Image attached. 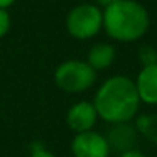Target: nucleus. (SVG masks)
I'll use <instances>...</instances> for the list:
<instances>
[{"instance_id":"obj_4","label":"nucleus","mask_w":157,"mask_h":157,"mask_svg":"<svg viewBox=\"0 0 157 157\" xmlns=\"http://www.w3.org/2000/svg\"><path fill=\"white\" fill-rule=\"evenodd\" d=\"M103 28V11L94 3L74 6L66 16V31L77 40H90Z\"/></svg>"},{"instance_id":"obj_3","label":"nucleus","mask_w":157,"mask_h":157,"mask_svg":"<svg viewBox=\"0 0 157 157\" xmlns=\"http://www.w3.org/2000/svg\"><path fill=\"white\" fill-rule=\"evenodd\" d=\"M97 78V71L86 62V60H65L62 62L54 72L56 85L71 94L83 93L90 90Z\"/></svg>"},{"instance_id":"obj_2","label":"nucleus","mask_w":157,"mask_h":157,"mask_svg":"<svg viewBox=\"0 0 157 157\" xmlns=\"http://www.w3.org/2000/svg\"><path fill=\"white\" fill-rule=\"evenodd\" d=\"M148 28V11L136 0H120L103 10V29L113 40L136 42L146 34Z\"/></svg>"},{"instance_id":"obj_1","label":"nucleus","mask_w":157,"mask_h":157,"mask_svg":"<svg viewBox=\"0 0 157 157\" xmlns=\"http://www.w3.org/2000/svg\"><path fill=\"white\" fill-rule=\"evenodd\" d=\"M93 103L99 119L117 125L132 120L142 102L132 78L126 75H113L99 86Z\"/></svg>"},{"instance_id":"obj_13","label":"nucleus","mask_w":157,"mask_h":157,"mask_svg":"<svg viewBox=\"0 0 157 157\" xmlns=\"http://www.w3.org/2000/svg\"><path fill=\"white\" fill-rule=\"evenodd\" d=\"M29 157H56V154H52L51 151H48V149H36Z\"/></svg>"},{"instance_id":"obj_9","label":"nucleus","mask_w":157,"mask_h":157,"mask_svg":"<svg viewBox=\"0 0 157 157\" xmlns=\"http://www.w3.org/2000/svg\"><path fill=\"white\" fill-rule=\"evenodd\" d=\"M109 148L120 151V154L123 151L132 149L134 143H136V132L132 128L128 126V123H117L114 125L113 131H109V136L106 137Z\"/></svg>"},{"instance_id":"obj_15","label":"nucleus","mask_w":157,"mask_h":157,"mask_svg":"<svg viewBox=\"0 0 157 157\" xmlns=\"http://www.w3.org/2000/svg\"><path fill=\"white\" fill-rule=\"evenodd\" d=\"M16 3V0H0V8L3 10H8L10 6H13Z\"/></svg>"},{"instance_id":"obj_14","label":"nucleus","mask_w":157,"mask_h":157,"mask_svg":"<svg viewBox=\"0 0 157 157\" xmlns=\"http://www.w3.org/2000/svg\"><path fill=\"white\" fill-rule=\"evenodd\" d=\"M117 2H120V0H96L97 6H103V8H106V6H109V5H114V3H117Z\"/></svg>"},{"instance_id":"obj_5","label":"nucleus","mask_w":157,"mask_h":157,"mask_svg":"<svg viewBox=\"0 0 157 157\" xmlns=\"http://www.w3.org/2000/svg\"><path fill=\"white\" fill-rule=\"evenodd\" d=\"M71 152L74 157H109L111 148L106 136L91 129L74 136Z\"/></svg>"},{"instance_id":"obj_11","label":"nucleus","mask_w":157,"mask_h":157,"mask_svg":"<svg viewBox=\"0 0 157 157\" xmlns=\"http://www.w3.org/2000/svg\"><path fill=\"white\" fill-rule=\"evenodd\" d=\"M11 29V16L8 10L0 8V39L5 37Z\"/></svg>"},{"instance_id":"obj_7","label":"nucleus","mask_w":157,"mask_h":157,"mask_svg":"<svg viewBox=\"0 0 157 157\" xmlns=\"http://www.w3.org/2000/svg\"><path fill=\"white\" fill-rule=\"evenodd\" d=\"M136 88L142 103L157 105V63L140 69L136 78Z\"/></svg>"},{"instance_id":"obj_8","label":"nucleus","mask_w":157,"mask_h":157,"mask_svg":"<svg viewBox=\"0 0 157 157\" xmlns=\"http://www.w3.org/2000/svg\"><path fill=\"white\" fill-rule=\"evenodd\" d=\"M116 59V49L111 43L106 42H100L91 46V49L88 51V63L96 69V71H102L109 68L114 63Z\"/></svg>"},{"instance_id":"obj_12","label":"nucleus","mask_w":157,"mask_h":157,"mask_svg":"<svg viewBox=\"0 0 157 157\" xmlns=\"http://www.w3.org/2000/svg\"><path fill=\"white\" fill-rule=\"evenodd\" d=\"M120 157H146L142 151H139V149H136V148H132V149H128V151H123L122 154H120Z\"/></svg>"},{"instance_id":"obj_10","label":"nucleus","mask_w":157,"mask_h":157,"mask_svg":"<svg viewBox=\"0 0 157 157\" xmlns=\"http://www.w3.org/2000/svg\"><path fill=\"white\" fill-rule=\"evenodd\" d=\"M139 60L142 63V68L149 66V65H155L157 63V51L152 46L145 45L139 49Z\"/></svg>"},{"instance_id":"obj_6","label":"nucleus","mask_w":157,"mask_h":157,"mask_svg":"<svg viewBox=\"0 0 157 157\" xmlns=\"http://www.w3.org/2000/svg\"><path fill=\"white\" fill-rule=\"evenodd\" d=\"M99 119L97 109L93 102L80 100L69 106L66 113V125L75 134L91 131Z\"/></svg>"}]
</instances>
